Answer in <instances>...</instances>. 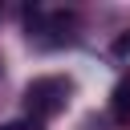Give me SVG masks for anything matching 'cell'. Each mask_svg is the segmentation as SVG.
<instances>
[{
	"instance_id": "cell-1",
	"label": "cell",
	"mask_w": 130,
	"mask_h": 130,
	"mask_svg": "<svg viewBox=\"0 0 130 130\" xmlns=\"http://www.w3.org/2000/svg\"><path fill=\"white\" fill-rule=\"evenodd\" d=\"M69 81L65 77H37V81H28V89H24V110H28V118H53L57 110H65V102H69Z\"/></svg>"
},
{
	"instance_id": "cell-2",
	"label": "cell",
	"mask_w": 130,
	"mask_h": 130,
	"mask_svg": "<svg viewBox=\"0 0 130 130\" xmlns=\"http://www.w3.org/2000/svg\"><path fill=\"white\" fill-rule=\"evenodd\" d=\"M114 122H130V81L114 89Z\"/></svg>"
},
{
	"instance_id": "cell-3",
	"label": "cell",
	"mask_w": 130,
	"mask_h": 130,
	"mask_svg": "<svg viewBox=\"0 0 130 130\" xmlns=\"http://www.w3.org/2000/svg\"><path fill=\"white\" fill-rule=\"evenodd\" d=\"M114 57H130V28L114 37Z\"/></svg>"
},
{
	"instance_id": "cell-4",
	"label": "cell",
	"mask_w": 130,
	"mask_h": 130,
	"mask_svg": "<svg viewBox=\"0 0 130 130\" xmlns=\"http://www.w3.org/2000/svg\"><path fill=\"white\" fill-rule=\"evenodd\" d=\"M0 130H32V122H8V126H0Z\"/></svg>"
}]
</instances>
